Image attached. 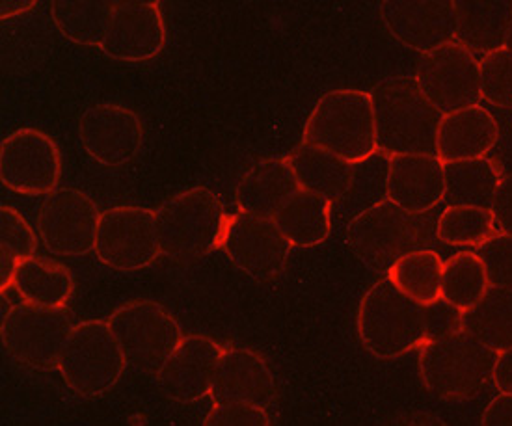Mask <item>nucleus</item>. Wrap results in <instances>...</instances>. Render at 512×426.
I'll use <instances>...</instances> for the list:
<instances>
[{"instance_id": "nucleus-1", "label": "nucleus", "mask_w": 512, "mask_h": 426, "mask_svg": "<svg viewBox=\"0 0 512 426\" xmlns=\"http://www.w3.org/2000/svg\"><path fill=\"white\" fill-rule=\"evenodd\" d=\"M436 220L432 213H410L386 198L352 218L345 237L362 263L388 274L408 253L434 250Z\"/></svg>"}, {"instance_id": "nucleus-2", "label": "nucleus", "mask_w": 512, "mask_h": 426, "mask_svg": "<svg viewBox=\"0 0 512 426\" xmlns=\"http://www.w3.org/2000/svg\"><path fill=\"white\" fill-rule=\"evenodd\" d=\"M371 99L378 153L388 159L436 153V133L442 114L419 90L416 79L386 80L371 92Z\"/></svg>"}, {"instance_id": "nucleus-3", "label": "nucleus", "mask_w": 512, "mask_h": 426, "mask_svg": "<svg viewBox=\"0 0 512 426\" xmlns=\"http://www.w3.org/2000/svg\"><path fill=\"white\" fill-rule=\"evenodd\" d=\"M302 142L324 149L352 166L364 164L377 149L373 99L364 90H332L311 110Z\"/></svg>"}, {"instance_id": "nucleus-4", "label": "nucleus", "mask_w": 512, "mask_h": 426, "mask_svg": "<svg viewBox=\"0 0 512 426\" xmlns=\"http://www.w3.org/2000/svg\"><path fill=\"white\" fill-rule=\"evenodd\" d=\"M358 335L378 360L401 358L429 343V307L419 306L382 278L360 302Z\"/></svg>"}, {"instance_id": "nucleus-5", "label": "nucleus", "mask_w": 512, "mask_h": 426, "mask_svg": "<svg viewBox=\"0 0 512 426\" xmlns=\"http://www.w3.org/2000/svg\"><path fill=\"white\" fill-rule=\"evenodd\" d=\"M231 216L209 188L177 194L157 211L162 255L189 263L222 248Z\"/></svg>"}, {"instance_id": "nucleus-6", "label": "nucleus", "mask_w": 512, "mask_h": 426, "mask_svg": "<svg viewBox=\"0 0 512 426\" xmlns=\"http://www.w3.org/2000/svg\"><path fill=\"white\" fill-rule=\"evenodd\" d=\"M496 360V352L457 332L419 348V376L434 397L473 399L492 382Z\"/></svg>"}, {"instance_id": "nucleus-7", "label": "nucleus", "mask_w": 512, "mask_h": 426, "mask_svg": "<svg viewBox=\"0 0 512 426\" xmlns=\"http://www.w3.org/2000/svg\"><path fill=\"white\" fill-rule=\"evenodd\" d=\"M127 361L107 320L75 324L58 361V371L71 391L97 399L116 386Z\"/></svg>"}, {"instance_id": "nucleus-8", "label": "nucleus", "mask_w": 512, "mask_h": 426, "mask_svg": "<svg viewBox=\"0 0 512 426\" xmlns=\"http://www.w3.org/2000/svg\"><path fill=\"white\" fill-rule=\"evenodd\" d=\"M107 322L122 348L127 367L155 376L185 339L177 320L151 300L118 307Z\"/></svg>"}, {"instance_id": "nucleus-9", "label": "nucleus", "mask_w": 512, "mask_h": 426, "mask_svg": "<svg viewBox=\"0 0 512 426\" xmlns=\"http://www.w3.org/2000/svg\"><path fill=\"white\" fill-rule=\"evenodd\" d=\"M75 324L66 309L30 306L21 302L2 317V345L30 369H58L62 350Z\"/></svg>"}, {"instance_id": "nucleus-10", "label": "nucleus", "mask_w": 512, "mask_h": 426, "mask_svg": "<svg viewBox=\"0 0 512 426\" xmlns=\"http://www.w3.org/2000/svg\"><path fill=\"white\" fill-rule=\"evenodd\" d=\"M94 252L114 270L148 268L162 255L157 213L146 207H112L101 213Z\"/></svg>"}, {"instance_id": "nucleus-11", "label": "nucleus", "mask_w": 512, "mask_h": 426, "mask_svg": "<svg viewBox=\"0 0 512 426\" xmlns=\"http://www.w3.org/2000/svg\"><path fill=\"white\" fill-rule=\"evenodd\" d=\"M414 79L442 116L481 105L479 58L457 41L425 54Z\"/></svg>"}, {"instance_id": "nucleus-12", "label": "nucleus", "mask_w": 512, "mask_h": 426, "mask_svg": "<svg viewBox=\"0 0 512 426\" xmlns=\"http://www.w3.org/2000/svg\"><path fill=\"white\" fill-rule=\"evenodd\" d=\"M4 187L27 196H51L62 179V155L53 138L38 129H19L0 146Z\"/></svg>"}, {"instance_id": "nucleus-13", "label": "nucleus", "mask_w": 512, "mask_h": 426, "mask_svg": "<svg viewBox=\"0 0 512 426\" xmlns=\"http://www.w3.org/2000/svg\"><path fill=\"white\" fill-rule=\"evenodd\" d=\"M101 213L77 188H58L41 205L38 229L45 248L56 255L94 252Z\"/></svg>"}, {"instance_id": "nucleus-14", "label": "nucleus", "mask_w": 512, "mask_h": 426, "mask_svg": "<svg viewBox=\"0 0 512 426\" xmlns=\"http://www.w3.org/2000/svg\"><path fill=\"white\" fill-rule=\"evenodd\" d=\"M222 248L235 267L256 281L278 278L293 250L272 218L246 213L231 216Z\"/></svg>"}, {"instance_id": "nucleus-15", "label": "nucleus", "mask_w": 512, "mask_h": 426, "mask_svg": "<svg viewBox=\"0 0 512 426\" xmlns=\"http://www.w3.org/2000/svg\"><path fill=\"white\" fill-rule=\"evenodd\" d=\"M86 153L99 164L118 168L135 160L144 144V125L138 114L122 105H95L79 120Z\"/></svg>"}, {"instance_id": "nucleus-16", "label": "nucleus", "mask_w": 512, "mask_h": 426, "mask_svg": "<svg viewBox=\"0 0 512 426\" xmlns=\"http://www.w3.org/2000/svg\"><path fill=\"white\" fill-rule=\"evenodd\" d=\"M380 17L395 40L406 47L429 54L455 41L457 12L455 2L418 0L382 2Z\"/></svg>"}, {"instance_id": "nucleus-17", "label": "nucleus", "mask_w": 512, "mask_h": 426, "mask_svg": "<svg viewBox=\"0 0 512 426\" xmlns=\"http://www.w3.org/2000/svg\"><path fill=\"white\" fill-rule=\"evenodd\" d=\"M166 43V25L157 2H118L108 23L103 53L116 62H148Z\"/></svg>"}, {"instance_id": "nucleus-18", "label": "nucleus", "mask_w": 512, "mask_h": 426, "mask_svg": "<svg viewBox=\"0 0 512 426\" xmlns=\"http://www.w3.org/2000/svg\"><path fill=\"white\" fill-rule=\"evenodd\" d=\"M222 352L224 348L207 335H187L157 374L162 395L181 404L211 397Z\"/></svg>"}, {"instance_id": "nucleus-19", "label": "nucleus", "mask_w": 512, "mask_h": 426, "mask_svg": "<svg viewBox=\"0 0 512 426\" xmlns=\"http://www.w3.org/2000/svg\"><path fill=\"white\" fill-rule=\"evenodd\" d=\"M276 395V380L267 361L248 348H224L211 387L215 404H246L267 410Z\"/></svg>"}, {"instance_id": "nucleus-20", "label": "nucleus", "mask_w": 512, "mask_h": 426, "mask_svg": "<svg viewBox=\"0 0 512 426\" xmlns=\"http://www.w3.org/2000/svg\"><path fill=\"white\" fill-rule=\"evenodd\" d=\"M444 170L436 155L393 157L386 174V196L410 213H432L444 201Z\"/></svg>"}, {"instance_id": "nucleus-21", "label": "nucleus", "mask_w": 512, "mask_h": 426, "mask_svg": "<svg viewBox=\"0 0 512 426\" xmlns=\"http://www.w3.org/2000/svg\"><path fill=\"white\" fill-rule=\"evenodd\" d=\"M498 140V120L483 105L462 108L442 116L434 155L444 164L486 159Z\"/></svg>"}, {"instance_id": "nucleus-22", "label": "nucleus", "mask_w": 512, "mask_h": 426, "mask_svg": "<svg viewBox=\"0 0 512 426\" xmlns=\"http://www.w3.org/2000/svg\"><path fill=\"white\" fill-rule=\"evenodd\" d=\"M298 190L300 187L289 160L263 159L243 175L235 200L241 213L274 218L283 203Z\"/></svg>"}, {"instance_id": "nucleus-23", "label": "nucleus", "mask_w": 512, "mask_h": 426, "mask_svg": "<svg viewBox=\"0 0 512 426\" xmlns=\"http://www.w3.org/2000/svg\"><path fill=\"white\" fill-rule=\"evenodd\" d=\"M457 34L455 41L475 56L505 47L512 19V2L462 0L455 2Z\"/></svg>"}, {"instance_id": "nucleus-24", "label": "nucleus", "mask_w": 512, "mask_h": 426, "mask_svg": "<svg viewBox=\"0 0 512 426\" xmlns=\"http://www.w3.org/2000/svg\"><path fill=\"white\" fill-rule=\"evenodd\" d=\"M285 159L289 160L302 190L332 203L349 194L354 181V166L349 162L304 142Z\"/></svg>"}, {"instance_id": "nucleus-25", "label": "nucleus", "mask_w": 512, "mask_h": 426, "mask_svg": "<svg viewBox=\"0 0 512 426\" xmlns=\"http://www.w3.org/2000/svg\"><path fill=\"white\" fill-rule=\"evenodd\" d=\"M272 220L291 246H319L328 239L332 229V201L300 188L283 203Z\"/></svg>"}, {"instance_id": "nucleus-26", "label": "nucleus", "mask_w": 512, "mask_h": 426, "mask_svg": "<svg viewBox=\"0 0 512 426\" xmlns=\"http://www.w3.org/2000/svg\"><path fill=\"white\" fill-rule=\"evenodd\" d=\"M445 196L447 207L468 205L492 209L503 172L496 160H460L445 164Z\"/></svg>"}, {"instance_id": "nucleus-27", "label": "nucleus", "mask_w": 512, "mask_h": 426, "mask_svg": "<svg viewBox=\"0 0 512 426\" xmlns=\"http://www.w3.org/2000/svg\"><path fill=\"white\" fill-rule=\"evenodd\" d=\"M12 287L25 304L64 309L75 291V280L64 265L30 257L15 268Z\"/></svg>"}, {"instance_id": "nucleus-28", "label": "nucleus", "mask_w": 512, "mask_h": 426, "mask_svg": "<svg viewBox=\"0 0 512 426\" xmlns=\"http://www.w3.org/2000/svg\"><path fill=\"white\" fill-rule=\"evenodd\" d=\"M462 332L496 354L511 350L512 291L490 287L472 309L462 313Z\"/></svg>"}, {"instance_id": "nucleus-29", "label": "nucleus", "mask_w": 512, "mask_h": 426, "mask_svg": "<svg viewBox=\"0 0 512 426\" xmlns=\"http://www.w3.org/2000/svg\"><path fill=\"white\" fill-rule=\"evenodd\" d=\"M444 259L436 250H419L399 259L386 278L399 293L423 307L442 300Z\"/></svg>"}, {"instance_id": "nucleus-30", "label": "nucleus", "mask_w": 512, "mask_h": 426, "mask_svg": "<svg viewBox=\"0 0 512 426\" xmlns=\"http://www.w3.org/2000/svg\"><path fill=\"white\" fill-rule=\"evenodd\" d=\"M114 6V2H51V17L69 41L101 47Z\"/></svg>"}, {"instance_id": "nucleus-31", "label": "nucleus", "mask_w": 512, "mask_h": 426, "mask_svg": "<svg viewBox=\"0 0 512 426\" xmlns=\"http://www.w3.org/2000/svg\"><path fill=\"white\" fill-rule=\"evenodd\" d=\"M490 289L485 263L479 253L472 250L453 253L444 263L442 300L449 306L466 313Z\"/></svg>"}, {"instance_id": "nucleus-32", "label": "nucleus", "mask_w": 512, "mask_h": 426, "mask_svg": "<svg viewBox=\"0 0 512 426\" xmlns=\"http://www.w3.org/2000/svg\"><path fill=\"white\" fill-rule=\"evenodd\" d=\"M496 235L499 229L492 209L455 205L445 207L436 220V239L445 246L479 250Z\"/></svg>"}, {"instance_id": "nucleus-33", "label": "nucleus", "mask_w": 512, "mask_h": 426, "mask_svg": "<svg viewBox=\"0 0 512 426\" xmlns=\"http://www.w3.org/2000/svg\"><path fill=\"white\" fill-rule=\"evenodd\" d=\"M38 239L27 218L14 207H0V291L6 293L14 283L19 263L36 257Z\"/></svg>"}, {"instance_id": "nucleus-34", "label": "nucleus", "mask_w": 512, "mask_h": 426, "mask_svg": "<svg viewBox=\"0 0 512 426\" xmlns=\"http://www.w3.org/2000/svg\"><path fill=\"white\" fill-rule=\"evenodd\" d=\"M481 101L498 108H512V53L501 47L479 58Z\"/></svg>"}, {"instance_id": "nucleus-35", "label": "nucleus", "mask_w": 512, "mask_h": 426, "mask_svg": "<svg viewBox=\"0 0 512 426\" xmlns=\"http://www.w3.org/2000/svg\"><path fill=\"white\" fill-rule=\"evenodd\" d=\"M483 259L490 287L512 291V237L499 233L477 250Z\"/></svg>"}, {"instance_id": "nucleus-36", "label": "nucleus", "mask_w": 512, "mask_h": 426, "mask_svg": "<svg viewBox=\"0 0 512 426\" xmlns=\"http://www.w3.org/2000/svg\"><path fill=\"white\" fill-rule=\"evenodd\" d=\"M203 426H272L267 410L246 404H215Z\"/></svg>"}, {"instance_id": "nucleus-37", "label": "nucleus", "mask_w": 512, "mask_h": 426, "mask_svg": "<svg viewBox=\"0 0 512 426\" xmlns=\"http://www.w3.org/2000/svg\"><path fill=\"white\" fill-rule=\"evenodd\" d=\"M492 213L496 218L499 233L512 237V172L503 175V179H501L496 200L492 205Z\"/></svg>"}, {"instance_id": "nucleus-38", "label": "nucleus", "mask_w": 512, "mask_h": 426, "mask_svg": "<svg viewBox=\"0 0 512 426\" xmlns=\"http://www.w3.org/2000/svg\"><path fill=\"white\" fill-rule=\"evenodd\" d=\"M481 426H512V397L499 393L490 400L481 417Z\"/></svg>"}, {"instance_id": "nucleus-39", "label": "nucleus", "mask_w": 512, "mask_h": 426, "mask_svg": "<svg viewBox=\"0 0 512 426\" xmlns=\"http://www.w3.org/2000/svg\"><path fill=\"white\" fill-rule=\"evenodd\" d=\"M492 382H494V386L498 387L501 395L512 397V348L498 354Z\"/></svg>"}, {"instance_id": "nucleus-40", "label": "nucleus", "mask_w": 512, "mask_h": 426, "mask_svg": "<svg viewBox=\"0 0 512 426\" xmlns=\"http://www.w3.org/2000/svg\"><path fill=\"white\" fill-rule=\"evenodd\" d=\"M390 426H445L438 417L431 413H410L395 419Z\"/></svg>"}, {"instance_id": "nucleus-41", "label": "nucleus", "mask_w": 512, "mask_h": 426, "mask_svg": "<svg viewBox=\"0 0 512 426\" xmlns=\"http://www.w3.org/2000/svg\"><path fill=\"white\" fill-rule=\"evenodd\" d=\"M30 8H34L32 2H2L0 4V14L6 19V17L25 14Z\"/></svg>"}, {"instance_id": "nucleus-42", "label": "nucleus", "mask_w": 512, "mask_h": 426, "mask_svg": "<svg viewBox=\"0 0 512 426\" xmlns=\"http://www.w3.org/2000/svg\"><path fill=\"white\" fill-rule=\"evenodd\" d=\"M505 49H509L512 53V19L509 25V32H507V40H505Z\"/></svg>"}]
</instances>
